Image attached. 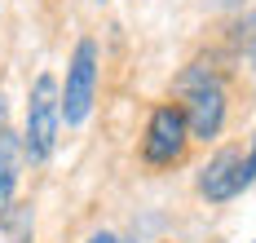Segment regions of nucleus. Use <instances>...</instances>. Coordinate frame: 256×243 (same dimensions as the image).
I'll return each instance as SVG.
<instances>
[{
    "label": "nucleus",
    "mask_w": 256,
    "mask_h": 243,
    "mask_svg": "<svg viewBox=\"0 0 256 243\" xmlns=\"http://www.w3.org/2000/svg\"><path fill=\"white\" fill-rule=\"evenodd\" d=\"M252 186H256V133L243 146V190H252Z\"/></svg>",
    "instance_id": "nucleus-8"
},
{
    "label": "nucleus",
    "mask_w": 256,
    "mask_h": 243,
    "mask_svg": "<svg viewBox=\"0 0 256 243\" xmlns=\"http://www.w3.org/2000/svg\"><path fill=\"white\" fill-rule=\"evenodd\" d=\"M84 243H124V239H120L115 230H93V234H88Z\"/></svg>",
    "instance_id": "nucleus-9"
},
{
    "label": "nucleus",
    "mask_w": 256,
    "mask_h": 243,
    "mask_svg": "<svg viewBox=\"0 0 256 243\" xmlns=\"http://www.w3.org/2000/svg\"><path fill=\"white\" fill-rule=\"evenodd\" d=\"M98 80H102V44L93 36H80L66 58L62 80V128H84L98 106Z\"/></svg>",
    "instance_id": "nucleus-4"
},
{
    "label": "nucleus",
    "mask_w": 256,
    "mask_h": 243,
    "mask_svg": "<svg viewBox=\"0 0 256 243\" xmlns=\"http://www.w3.org/2000/svg\"><path fill=\"white\" fill-rule=\"evenodd\" d=\"M243 54H248V71L256 80V9L243 18Z\"/></svg>",
    "instance_id": "nucleus-7"
},
{
    "label": "nucleus",
    "mask_w": 256,
    "mask_h": 243,
    "mask_svg": "<svg viewBox=\"0 0 256 243\" xmlns=\"http://www.w3.org/2000/svg\"><path fill=\"white\" fill-rule=\"evenodd\" d=\"M18 168H22V146H18V137H0V226H9V216H14Z\"/></svg>",
    "instance_id": "nucleus-6"
},
{
    "label": "nucleus",
    "mask_w": 256,
    "mask_h": 243,
    "mask_svg": "<svg viewBox=\"0 0 256 243\" xmlns=\"http://www.w3.org/2000/svg\"><path fill=\"white\" fill-rule=\"evenodd\" d=\"M194 137H190V124H186V110L181 102H154L150 115H146V128H142V142H137V155L150 172H168V168H181L186 155H190Z\"/></svg>",
    "instance_id": "nucleus-3"
},
{
    "label": "nucleus",
    "mask_w": 256,
    "mask_h": 243,
    "mask_svg": "<svg viewBox=\"0 0 256 243\" xmlns=\"http://www.w3.org/2000/svg\"><path fill=\"white\" fill-rule=\"evenodd\" d=\"M164 243H172V239H164Z\"/></svg>",
    "instance_id": "nucleus-11"
},
{
    "label": "nucleus",
    "mask_w": 256,
    "mask_h": 243,
    "mask_svg": "<svg viewBox=\"0 0 256 243\" xmlns=\"http://www.w3.org/2000/svg\"><path fill=\"white\" fill-rule=\"evenodd\" d=\"M172 102H181L194 142H221L230 124V71L216 66V58H199L172 80Z\"/></svg>",
    "instance_id": "nucleus-1"
},
{
    "label": "nucleus",
    "mask_w": 256,
    "mask_h": 243,
    "mask_svg": "<svg viewBox=\"0 0 256 243\" xmlns=\"http://www.w3.org/2000/svg\"><path fill=\"white\" fill-rule=\"evenodd\" d=\"M58 137H62V80L53 71H40L36 80L26 84V110H22V164L40 168L53 160L58 150Z\"/></svg>",
    "instance_id": "nucleus-2"
},
{
    "label": "nucleus",
    "mask_w": 256,
    "mask_h": 243,
    "mask_svg": "<svg viewBox=\"0 0 256 243\" xmlns=\"http://www.w3.org/2000/svg\"><path fill=\"white\" fill-rule=\"evenodd\" d=\"M194 190H199V199L212 204V208H221V204H230L243 194V146L230 142V146H216L204 164H199V172H194Z\"/></svg>",
    "instance_id": "nucleus-5"
},
{
    "label": "nucleus",
    "mask_w": 256,
    "mask_h": 243,
    "mask_svg": "<svg viewBox=\"0 0 256 243\" xmlns=\"http://www.w3.org/2000/svg\"><path fill=\"white\" fill-rule=\"evenodd\" d=\"M124 243H137V239H124Z\"/></svg>",
    "instance_id": "nucleus-10"
}]
</instances>
